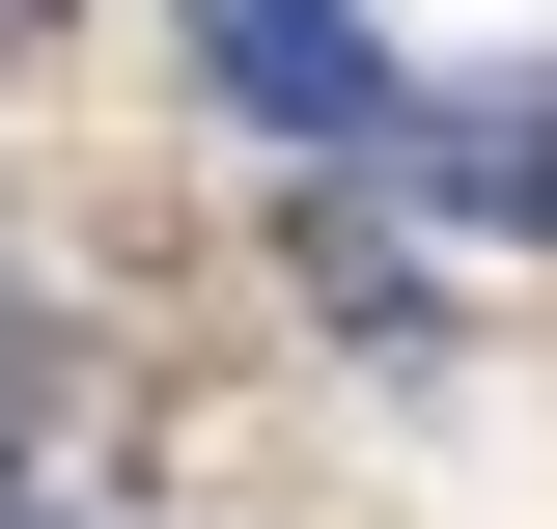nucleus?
Listing matches in <instances>:
<instances>
[{
	"label": "nucleus",
	"mask_w": 557,
	"mask_h": 529,
	"mask_svg": "<svg viewBox=\"0 0 557 529\" xmlns=\"http://www.w3.org/2000/svg\"><path fill=\"white\" fill-rule=\"evenodd\" d=\"M391 168H446L474 223H557V84H418V139Z\"/></svg>",
	"instance_id": "2"
},
{
	"label": "nucleus",
	"mask_w": 557,
	"mask_h": 529,
	"mask_svg": "<svg viewBox=\"0 0 557 529\" xmlns=\"http://www.w3.org/2000/svg\"><path fill=\"white\" fill-rule=\"evenodd\" d=\"M196 84L251 139H307V168H391V139H418V57L362 28V0H196Z\"/></svg>",
	"instance_id": "1"
},
{
	"label": "nucleus",
	"mask_w": 557,
	"mask_h": 529,
	"mask_svg": "<svg viewBox=\"0 0 557 529\" xmlns=\"http://www.w3.org/2000/svg\"><path fill=\"white\" fill-rule=\"evenodd\" d=\"M307 307H335L362 362H446V279H418V251H391V223H362V196L307 223Z\"/></svg>",
	"instance_id": "3"
}]
</instances>
